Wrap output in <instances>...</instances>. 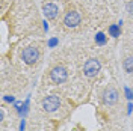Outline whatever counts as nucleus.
Returning <instances> with one entry per match:
<instances>
[{
  "mask_svg": "<svg viewBox=\"0 0 133 131\" xmlns=\"http://www.w3.org/2000/svg\"><path fill=\"white\" fill-rule=\"evenodd\" d=\"M124 97L127 101H133V90L129 86H124Z\"/></svg>",
  "mask_w": 133,
  "mask_h": 131,
  "instance_id": "obj_13",
  "label": "nucleus"
},
{
  "mask_svg": "<svg viewBox=\"0 0 133 131\" xmlns=\"http://www.w3.org/2000/svg\"><path fill=\"white\" fill-rule=\"evenodd\" d=\"M3 119H5V110L0 108V121H3Z\"/></svg>",
  "mask_w": 133,
  "mask_h": 131,
  "instance_id": "obj_20",
  "label": "nucleus"
},
{
  "mask_svg": "<svg viewBox=\"0 0 133 131\" xmlns=\"http://www.w3.org/2000/svg\"><path fill=\"white\" fill-rule=\"evenodd\" d=\"M29 107H30V97H27L24 99V103H23V107H21V110L18 112V115L21 116V118H26L27 113H29Z\"/></svg>",
  "mask_w": 133,
  "mask_h": 131,
  "instance_id": "obj_11",
  "label": "nucleus"
},
{
  "mask_svg": "<svg viewBox=\"0 0 133 131\" xmlns=\"http://www.w3.org/2000/svg\"><path fill=\"white\" fill-rule=\"evenodd\" d=\"M100 69H101V63H100L98 59H94V57L88 59L85 62V65H83V74L86 77H95L100 72Z\"/></svg>",
  "mask_w": 133,
  "mask_h": 131,
  "instance_id": "obj_2",
  "label": "nucleus"
},
{
  "mask_svg": "<svg viewBox=\"0 0 133 131\" xmlns=\"http://www.w3.org/2000/svg\"><path fill=\"white\" fill-rule=\"evenodd\" d=\"M3 101H5V103H9V104H14V103H15V98H14L12 95H5V97H3Z\"/></svg>",
  "mask_w": 133,
  "mask_h": 131,
  "instance_id": "obj_15",
  "label": "nucleus"
},
{
  "mask_svg": "<svg viewBox=\"0 0 133 131\" xmlns=\"http://www.w3.org/2000/svg\"><path fill=\"white\" fill-rule=\"evenodd\" d=\"M21 59L24 60L26 65H35L36 62H38V59H39V50L36 48V47H26L23 51H21Z\"/></svg>",
  "mask_w": 133,
  "mask_h": 131,
  "instance_id": "obj_1",
  "label": "nucleus"
},
{
  "mask_svg": "<svg viewBox=\"0 0 133 131\" xmlns=\"http://www.w3.org/2000/svg\"><path fill=\"white\" fill-rule=\"evenodd\" d=\"M118 97H119L118 90L110 86V88H108L103 92V103L108 104V106H112V104H115L116 101H118Z\"/></svg>",
  "mask_w": 133,
  "mask_h": 131,
  "instance_id": "obj_6",
  "label": "nucleus"
},
{
  "mask_svg": "<svg viewBox=\"0 0 133 131\" xmlns=\"http://www.w3.org/2000/svg\"><path fill=\"white\" fill-rule=\"evenodd\" d=\"M61 106V99L59 97L56 95H50V97H45V98L42 99V108H44V112H47V113H53V112H56Z\"/></svg>",
  "mask_w": 133,
  "mask_h": 131,
  "instance_id": "obj_4",
  "label": "nucleus"
},
{
  "mask_svg": "<svg viewBox=\"0 0 133 131\" xmlns=\"http://www.w3.org/2000/svg\"><path fill=\"white\" fill-rule=\"evenodd\" d=\"M18 131H26V118H21L20 125H18Z\"/></svg>",
  "mask_w": 133,
  "mask_h": 131,
  "instance_id": "obj_16",
  "label": "nucleus"
},
{
  "mask_svg": "<svg viewBox=\"0 0 133 131\" xmlns=\"http://www.w3.org/2000/svg\"><path fill=\"white\" fill-rule=\"evenodd\" d=\"M123 68L127 74H133V56H129L123 60Z\"/></svg>",
  "mask_w": 133,
  "mask_h": 131,
  "instance_id": "obj_10",
  "label": "nucleus"
},
{
  "mask_svg": "<svg viewBox=\"0 0 133 131\" xmlns=\"http://www.w3.org/2000/svg\"><path fill=\"white\" fill-rule=\"evenodd\" d=\"M94 41H95V44H97L98 47H103V45H106V44H108V36H106L103 32H98V33H95Z\"/></svg>",
  "mask_w": 133,
  "mask_h": 131,
  "instance_id": "obj_9",
  "label": "nucleus"
},
{
  "mask_svg": "<svg viewBox=\"0 0 133 131\" xmlns=\"http://www.w3.org/2000/svg\"><path fill=\"white\" fill-rule=\"evenodd\" d=\"M64 24L66 27H70V29L77 27V26L80 24V15H79V12H76V11L66 12L65 17H64Z\"/></svg>",
  "mask_w": 133,
  "mask_h": 131,
  "instance_id": "obj_5",
  "label": "nucleus"
},
{
  "mask_svg": "<svg viewBox=\"0 0 133 131\" xmlns=\"http://www.w3.org/2000/svg\"><path fill=\"white\" fill-rule=\"evenodd\" d=\"M125 11H127L129 15H133V0H130V2L125 3Z\"/></svg>",
  "mask_w": 133,
  "mask_h": 131,
  "instance_id": "obj_14",
  "label": "nucleus"
},
{
  "mask_svg": "<svg viewBox=\"0 0 133 131\" xmlns=\"http://www.w3.org/2000/svg\"><path fill=\"white\" fill-rule=\"evenodd\" d=\"M108 35L112 38H119L121 35V26L119 24H110L108 27Z\"/></svg>",
  "mask_w": 133,
  "mask_h": 131,
  "instance_id": "obj_8",
  "label": "nucleus"
},
{
  "mask_svg": "<svg viewBox=\"0 0 133 131\" xmlns=\"http://www.w3.org/2000/svg\"><path fill=\"white\" fill-rule=\"evenodd\" d=\"M132 113H133V103L129 101V104H127V115L132 116Z\"/></svg>",
  "mask_w": 133,
  "mask_h": 131,
  "instance_id": "obj_18",
  "label": "nucleus"
},
{
  "mask_svg": "<svg viewBox=\"0 0 133 131\" xmlns=\"http://www.w3.org/2000/svg\"><path fill=\"white\" fill-rule=\"evenodd\" d=\"M42 12H44V15L47 17V20H55L59 14V8L55 3H47V5L42 6Z\"/></svg>",
  "mask_w": 133,
  "mask_h": 131,
  "instance_id": "obj_7",
  "label": "nucleus"
},
{
  "mask_svg": "<svg viewBox=\"0 0 133 131\" xmlns=\"http://www.w3.org/2000/svg\"><path fill=\"white\" fill-rule=\"evenodd\" d=\"M58 45H59V38H56V36H51L47 41V47L49 48H56Z\"/></svg>",
  "mask_w": 133,
  "mask_h": 131,
  "instance_id": "obj_12",
  "label": "nucleus"
},
{
  "mask_svg": "<svg viewBox=\"0 0 133 131\" xmlns=\"http://www.w3.org/2000/svg\"><path fill=\"white\" fill-rule=\"evenodd\" d=\"M12 106H14V108L17 110V113H18V112L21 110V107H23V101H15V103H14Z\"/></svg>",
  "mask_w": 133,
  "mask_h": 131,
  "instance_id": "obj_17",
  "label": "nucleus"
},
{
  "mask_svg": "<svg viewBox=\"0 0 133 131\" xmlns=\"http://www.w3.org/2000/svg\"><path fill=\"white\" fill-rule=\"evenodd\" d=\"M66 78H68V71L64 66H55L50 71V80L55 84H62L66 82Z\"/></svg>",
  "mask_w": 133,
  "mask_h": 131,
  "instance_id": "obj_3",
  "label": "nucleus"
},
{
  "mask_svg": "<svg viewBox=\"0 0 133 131\" xmlns=\"http://www.w3.org/2000/svg\"><path fill=\"white\" fill-rule=\"evenodd\" d=\"M42 27H44V32H47V30H49V23H47V20H44V21H42Z\"/></svg>",
  "mask_w": 133,
  "mask_h": 131,
  "instance_id": "obj_19",
  "label": "nucleus"
}]
</instances>
